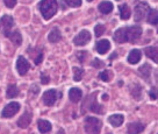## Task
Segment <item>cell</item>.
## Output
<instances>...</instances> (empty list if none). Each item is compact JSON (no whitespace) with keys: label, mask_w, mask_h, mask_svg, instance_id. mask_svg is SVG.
Masks as SVG:
<instances>
[{"label":"cell","mask_w":158,"mask_h":134,"mask_svg":"<svg viewBox=\"0 0 158 134\" xmlns=\"http://www.w3.org/2000/svg\"><path fill=\"white\" fill-rule=\"evenodd\" d=\"M39 10L45 20H50L58 10L57 0H41L39 4Z\"/></svg>","instance_id":"obj_1"},{"label":"cell","mask_w":158,"mask_h":134,"mask_svg":"<svg viewBox=\"0 0 158 134\" xmlns=\"http://www.w3.org/2000/svg\"><path fill=\"white\" fill-rule=\"evenodd\" d=\"M101 129V121L94 117H87L85 119V131L87 134H99Z\"/></svg>","instance_id":"obj_2"},{"label":"cell","mask_w":158,"mask_h":134,"mask_svg":"<svg viewBox=\"0 0 158 134\" xmlns=\"http://www.w3.org/2000/svg\"><path fill=\"white\" fill-rule=\"evenodd\" d=\"M126 35H127V41L131 42V43H135L142 36V28L139 26L126 27Z\"/></svg>","instance_id":"obj_3"},{"label":"cell","mask_w":158,"mask_h":134,"mask_svg":"<svg viewBox=\"0 0 158 134\" xmlns=\"http://www.w3.org/2000/svg\"><path fill=\"white\" fill-rule=\"evenodd\" d=\"M14 26V20L13 18L10 15H4L0 19V29L2 32V34L7 37V35L10 34V32L12 30V27Z\"/></svg>","instance_id":"obj_4"},{"label":"cell","mask_w":158,"mask_h":134,"mask_svg":"<svg viewBox=\"0 0 158 134\" xmlns=\"http://www.w3.org/2000/svg\"><path fill=\"white\" fill-rule=\"evenodd\" d=\"M149 6L147 2H141V4H138L136 7H135V10H134V19L135 21H141L143 20L144 18H145V15L148 14L149 12Z\"/></svg>","instance_id":"obj_5"},{"label":"cell","mask_w":158,"mask_h":134,"mask_svg":"<svg viewBox=\"0 0 158 134\" xmlns=\"http://www.w3.org/2000/svg\"><path fill=\"white\" fill-rule=\"evenodd\" d=\"M62 93H58L56 90H48L43 93V103L47 106H52L56 103V100L60 98Z\"/></svg>","instance_id":"obj_6"},{"label":"cell","mask_w":158,"mask_h":134,"mask_svg":"<svg viewBox=\"0 0 158 134\" xmlns=\"http://www.w3.org/2000/svg\"><path fill=\"white\" fill-rule=\"evenodd\" d=\"M89 41H91V34H89V30H81V32H79L78 35H76L73 39L74 45H78V47H83V45H87Z\"/></svg>","instance_id":"obj_7"},{"label":"cell","mask_w":158,"mask_h":134,"mask_svg":"<svg viewBox=\"0 0 158 134\" xmlns=\"http://www.w3.org/2000/svg\"><path fill=\"white\" fill-rule=\"evenodd\" d=\"M19 111H20V104L16 103V102H13V103L7 104L5 107H4L1 115H2V118H10V117H13L14 114L18 113Z\"/></svg>","instance_id":"obj_8"},{"label":"cell","mask_w":158,"mask_h":134,"mask_svg":"<svg viewBox=\"0 0 158 134\" xmlns=\"http://www.w3.org/2000/svg\"><path fill=\"white\" fill-rule=\"evenodd\" d=\"M97 93L91 94L89 97H87V99L85 100V103L83 104V107H85L86 105H89V110H91L94 113H101L102 109H101V105L98 104V102L94 99V96Z\"/></svg>","instance_id":"obj_9"},{"label":"cell","mask_w":158,"mask_h":134,"mask_svg":"<svg viewBox=\"0 0 158 134\" xmlns=\"http://www.w3.org/2000/svg\"><path fill=\"white\" fill-rule=\"evenodd\" d=\"M29 69H30L29 62L26 60L25 57L19 56V58H18V61H16V70H18L19 75L23 76V75L27 74V71H28Z\"/></svg>","instance_id":"obj_10"},{"label":"cell","mask_w":158,"mask_h":134,"mask_svg":"<svg viewBox=\"0 0 158 134\" xmlns=\"http://www.w3.org/2000/svg\"><path fill=\"white\" fill-rule=\"evenodd\" d=\"M95 49L100 55L106 54L109 49H110V42L108 40H100L97 42L95 45Z\"/></svg>","instance_id":"obj_11"},{"label":"cell","mask_w":158,"mask_h":134,"mask_svg":"<svg viewBox=\"0 0 158 134\" xmlns=\"http://www.w3.org/2000/svg\"><path fill=\"white\" fill-rule=\"evenodd\" d=\"M31 113L29 112H25L22 117H20V119L18 120V126H19L20 128H27L28 126L30 125L31 123Z\"/></svg>","instance_id":"obj_12"},{"label":"cell","mask_w":158,"mask_h":134,"mask_svg":"<svg viewBox=\"0 0 158 134\" xmlns=\"http://www.w3.org/2000/svg\"><path fill=\"white\" fill-rule=\"evenodd\" d=\"M145 128V125L141 123H131L128 125V134H139Z\"/></svg>","instance_id":"obj_13"},{"label":"cell","mask_w":158,"mask_h":134,"mask_svg":"<svg viewBox=\"0 0 158 134\" xmlns=\"http://www.w3.org/2000/svg\"><path fill=\"white\" fill-rule=\"evenodd\" d=\"M114 40L116 41L118 43H123V42H127V35H126V27H122V28H118L113 35Z\"/></svg>","instance_id":"obj_14"},{"label":"cell","mask_w":158,"mask_h":134,"mask_svg":"<svg viewBox=\"0 0 158 134\" xmlns=\"http://www.w3.org/2000/svg\"><path fill=\"white\" fill-rule=\"evenodd\" d=\"M81 97H83V92L78 88H72L69 91V98L72 103H78L81 99Z\"/></svg>","instance_id":"obj_15"},{"label":"cell","mask_w":158,"mask_h":134,"mask_svg":"<svg viewBox=\"0 0 158 134\" xmlns=\"http://www.w3.org/2000/svg\"><path fill=\"white\" fill-rule=\"evenodd\" d=\"M141 57H142V53H141V50L138 49H134L131 50L128 55V62L130 64H137L139 60H141Z\"/></svg>","instance_id":"obj_16"},{"label":"cell","mask_w":158,"mask_h":134,"mask_svg":"<svg viewBox=\"0 0 158 134\" xmlns=\"http://www.w3.org/2000/svg\"><path fill=\"white\" fill-rule=\"evenodd\" d=\"M7 37L10 39L15 45H20L22 43V35L19 30H10V34L7 35Z\"/></svg>","instance_id":"obj_17"},{"label":"cell","mask_w":158,"mask_h":134,"mask_svg":"<svg viewBox=\"0 0 158 134\" xmlns=\"http://www.w3.org/2000/svg\"><path fill=\"white\" fill-rule=\"evenodd\" d=\"M123 120H124V117L122 114H113V115H110L108 118V123L112 126H114V127H118V126L122 125Z\"/></svg>","instance_id":"obj_18"},{"label":"cell","mask_w":158,"mask_h":134,"mask_svg":"<svg viewBox=\"0 0 158 134\" xmlns=\"http://www.w3.org/2000/svg\"><path fill=\"white\" fill-rule=\"evenodd\" d=\"M118 11H120V18L122 20H128L129 18L131 16V11L129 8L128 5H120L118 6Z\"/></svg>","instance_id":"obj_19"},{"label":"cell","mask_w":158,"mask_h":134,"mask_svg":"<svg viewBox=\"0 0 158 134\" xmlns=\"http://www.w3.org/2000/svg\"><path fill=\"white\" fill-rule=\"evenodd\" d=\"M37 127L41 133H48L51 131V124H50L48 120L44 119H40L37 121Z\"/></svg>","instance_id":"obj_20"},{"label":"cell","mask_w":158,"mask_h":134,"mask_svg":"<svg viewBox=\"0 0 158 134\" xmlns=\"http://www.w3.org/2000/svg\"><path fill=\"white\" fill-rule=\"evenodd\" d=\"M114 6L110 1H102L100 5H99V11L102 13V14H109L112 11H113Z\"/></svg>","instance_id":"obj_21"},{"label":"cell","mask_w":158,"mask_h":134,"mask_svg":"<svg viewBox=\"0 0 158 134\" xmlns=\"http://www.w3.org/2000/svg\"><path fill=\"white\" fill-rule=\"evenodd\" d=\"M145 55L148 56L149 58L153 60L155 63H157V58H158V50L156 47H148L145 48Z\"/></svg>","instance_id":"obj_22"},{"label":"cell","mask_w":158,"mask_h":134,"mask_svg":"<svg viewBox=\"0 0 158 134\" xmlns=\"http://www.w3.org/2000/svg\"><path fill=\"white\" fill-rule=\"evenodd\" d=\"M48 39H49L50 42H52V43H56V42H58L60 39H62V34H60V30L58 28H54V29L50 32L49 36H48Z\"/></svg>","instance_id":"obj_23"},{"label":"cell","mask_w":158,"mask_h":134,"mask_svg":"<svg viewBox=\"0 0 158 134\" xmlns=\"http://www.w3.org/2000/svg\"><path fill=\"white\" fill-rule=\"evenodd\" d=\"M60 5L65 7H79L81 5V0H60Z\"/></svg>","instance_id":"obj_24"},{"label":"cell","mask_w":158,"mask_h":134,"mask_svg":"<svg viewBox=\"0 0 158 134\" xmlns=\"http://www.w3.org/2000/svg\"><path fill=\"white\" fill-rule=\"evenodd\" d=\"M19 94V89L15 84H10L8 88H7V91H6V97L7 98H14Z\"/></svg>","instance_id":"obj_25"},{"label":"cell","mask_w":158,"mask_h":134,"mask_svg":"<svg viewBox=\"0 0 158 134\" xmlns=\"http://www.w3.org/2000/svg\"><path fill=\"white\" fill-rule=\"evenodd\" d=\"M138 72H139L141 76H143L145 80H149L150 78V74H151V68H150V65L148 63H145V64H143L138 69Z\"/></svg>","instance_id":"obj_26"},{"label":"cell","mask_w":158,"mask_h":134,"mask_svg":"<svg viewBox=\"0 0 158 134\" xmlns=\"http://www.w3.org/2000/svg\"><path fill=\"white\" fill-rule=\"evenodd\" d=\"M130 92H131L133 97L136 100L141 99V92H142V88H141V86H139L138 84L131 85V88H130Z\"/></svg>","instance_id":"obj_27"},{"label":"cell","mask_w":158,"mask_h":134,"mask_svg":"<svg viewBox=\"0 0 158 134\" xmlns=\"http://www.w3.org/2000/svg\"><path fill=\"white\" fill-rule=\"evenodd\" d=\"M148 22L150 25H157V10H149L148 12Z\"/></svg>","instance_id":"obj_28"},{"label":"cell","mask_w":158,"mask_h":134,"mask_svg":"<svg viewBox=\"0 0 158 134\" xmlns=\"http://www.w3.org/2000/svg\"><path fill=\"white\" fill-rule=\"evenodd\" d=\"M73 80L76 82H79V80H83V76H84V70L80 69V68H73Z\"/></svg>","instance_id":"obj_29"},{"label":"cell","mask_w":158,"mask_h":134,"mask_svg":"<svg viewBox=\"0 0 158 134\" xmlns=\"http://www.w3.org/2000/svg\"><path fill=\"white\" fill-rule=\"evenodd\" d=\"M105 26L102 25H97L95 27H94V34H95V36L97 37H99V36H101V35L105 33Z\"/></svg>","instance_id":"obj_30"},{"label":"cell","mask_w":158,"mask_h":134,"mask_svg":"<svg viewBox=\"0 0 158 134\" xmlns=\"http://www.w3.org/2000/svg\"><path fill=\"white\" fill-rule=\"evenodd\" d=\"M99 78L102 80V82H109L110 80V74H109V71L105 70L102 72H100L99 74Z\"/></svg>","instance_id":"obj_31"},{"label":"cell","mask_w":158,"mask_h":134,"mask_svg":"<svg viewBox=\"0 0 158 134\" xmlns=\"http://www.w3.org/2000/svg\"><path fill=\"white\" fill-rule=\"evenodd\" d=\"M87 56H89V54H87L86 51H80V53H78V54H77V57H78V60L80 61L81 63H84Z\"/></svg>","instance_id":"obj_32"},{"label":"cell","mask_w":158,"mask_h":134,"mask_svg":"<svg viewBox=\"0 0 158 134\" xmlns=\"http://www.w3.org/2000/svg\"><path fill=\"white\" fill-rule=\"evenodd\" d=\"M92 67H94V68L99 69V68L104 67V62H101V61L99 60V58H94L93 62H92Z\"/></svg>","instance_id":"obj_33"},{"label":"cell","mask_w":158,"mask_h":134,"mask_svg":"<svg viewBox=\"0 0 158 134\" xmlns=\"http://www.w3.org/2000/svg\"><path fill=\"white\" fill-rule=\"evenodd\" d=\"M42 60H43V54H42V51H40L39 55L37 56H35L34 57V62L36 65H39L41 62H42Z\"/></svg>","instance_id":"obj_34"},{"label":"cell","mask_w":158,"mask_h":134,"mask_svg":"<svg viewBox=\"0 0 158 134\" xmlns=\"http://www.w3.org/2000/svg\"><path fill=\"white\" fill-rule=\"evenodd\" d=\"M4 2H5L6 7H8V8H13L16 5V0H4Z\"/></svg>","instance_id":"obj_35"},{"label":"cell","mask_w":158,"mask_h":134,"mask_svg":"<svg viewBox=\"0 0 158 134\" xmlns=\"http://www.w3.org/2000/svg\"><path fill=\"white\" fill-rule=\"evenodd\" d=\"M50 82V78L45 74H41V83L42 84H48Z\"/></svg>","instance_id":"obj_36"},{"label":"cell","mask_w":158,"mask_h":134,"mask_svg":"<svg viewBox=\"0 0 158 134\" xmlns=\"http://www.w3.org/2000/svg\"><path fill=\"white\" fill-rule=\"evenodd\" d=\"M150 98L152 100H156L157 99V93H156V88H153L151 91H150Z\"/></svg>","instance_id":"obj_37"},{"label":"cell","mask_w":158,"mask_h":134,"mask_svg":"<svg viewBox=\"0 0 158 134\" xmlns=\"http://www.w3.org/2000/svg\"><path fill=\"white\" fill-rule=\"evenodd\" d=\"M116 56H118V54H116V53H114V54H112V56L109 57V60L113 61V58H114V57H116Z\"/></svg>","instance_id":"obj_38"},{"label":"cell","mask_w":158,"mask_h":134,"mask_svg":"<svg viewBox=\"0 0 158 134\" xmlns=\"http://www.w3.org/2000/svg\"><path fill=\"white\" fill-rule=\"evenodd\" d=\"M102 99H104V100L108 99V94H104V96H102Z\"/></svg>","instance_id":"obj_39"},{"label":"cell","mask_w":158,"mask_h":134,"mask_svg":"<svg viewBox=\"0 0 158 134\" xmlns=\"http://www.w3.org/2000/svg\"><path fill=\"white\" fill-rule=\"evenodd\" d=\"M57 134H64V131H63V129H59Z\"/></svg>","instance_id":"obj_40"},{"label":"cell","mask_w":158,"mask_h":134,"mask_svg":"<svg viewBox=\"0 0 158 134\" xmlns=\"http://www.w3.org/2000/svg\"><path fill=\"white\" fill-rule=\"evenodd\" d=\"M87 1H93V0H87Z\"/></svg>","instance_id":"obj_41"}]
</instances>
